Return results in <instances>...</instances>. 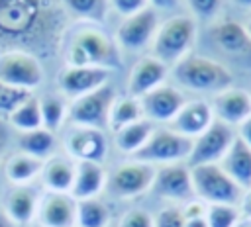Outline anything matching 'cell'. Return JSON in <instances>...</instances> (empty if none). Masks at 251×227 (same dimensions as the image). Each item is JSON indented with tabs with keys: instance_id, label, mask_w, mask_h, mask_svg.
Here are the masks:
<instances>
[{
	"instance_id": "1",
	"label": "cell",
	"mask_w": 251,
	"mask_h": 227,
	"mask_svg": "<svg viewBox=\"0 0 251 227\" xmlns=\"http://www.w3.org/2000/svg\"><path fill=\"white\" fill-rule=\"evenodd\" d=\"M63 23V12L53 0H0V53L55 47Z\"/></svg>"
},
{
	"instance_id": "2",
	"label": "cell",
	"mask_w": 251,
	"mask_h": 227,
	"mask_svg": "<svg viewBox=\"0 0 251 227\" xmlns=\"http://www.w3.org/2000/svg\"><path fill=\"white\" fill-rule=\"evenodd\" d=\"M120 47L98 27H82L67 43V67H120Z\"/></svg>"
},
{
	"instance_id": "3",
	"label": "cell",
	"mask_w": 251,
	"mask_h": 227,
	"mask_svg": "<svg viewBox=\"0 0 251 227\" xmlns=\"http://www.w3.org/2000/svg\"><path fill=\"white\" fill-rule=\"evenodd\" d=\"M175 80L186 88V90H194V92H224L231 86V72L202 55H186L184 59H180L175 68H173Z\"/></svg>"
},
{
	"instance_id": "4",
	"label": "cell",
	"mask_w": 251,
	"mask_h": 227,
	"mask_svg": "<svg viewBox=\"0 0 251 227\" xmlns=\"http://www.w3.org/2000/svg\"><path fill=\"white\" fill-rule=\"evenodd\" d=\"M196 39V23L190 16H173L163 22L151 43L153 57L165 65H176L184 59Z\"/></svg>"
},
{
	"instance_id": "5",
	"label": "cell",
	"mask_w": 251,
	"mask_h": 227,
	"mask_svg": "<svg viewBox=\"0 0 251 227\" xmlns=\"http://www.w3.org/2000/svg\"><path fill=\"white\" fill-rule=\"evenodd\" d=\"M194 194L210 204L233 205L241 200V186H237L220 164H200L190 168Z\"/></svg>"
},
{
	"instance_id": "6",
	"label": "cell",
	"mask_w": 251,
	"mask_h": 227,
	"mask_svg": "<svg viewBox=\"0 0 251 227\" xmlns=\"http://www.w3.org/2000/svg\"><path fill=\"white\" fill-rule=\"evenodd\" d=\"M0 80L31 92L43 82V65L35 53L10 49L0 53Z\"/></svg>"
},
{
	"instance_id": "7",
	"label": "cell",
	"mask_w": 251,
	"mask_h": 227,
	"mask_svg": "<svg viewBox=\"0 0 251 227\" xmlns=\"http://www.w3.org/2000/svg\"><path fill=\"white\" fill-rule=\"evenodd\" d=\"M116 102V90L112 84H104L94 92L78 96L69 106V119L75 125L104 129L110 121V112Z\"/></svg>"
},
{
	"instance_id": "8",
	"label": "cell",
	"mask_w": 251,
	"mask_h": 227,
	"mask_svg": "<svg viewBox=\"0 0 251 227\" xmlns=\"http://www.w3.org/2000/svg\"><path fill=\"white\" fill-rule=\"evenodd\" d=\"M192 151V139L173 131V129H155L147 143L133 155V160L139 162H161L173 164L182 159H188Z\"/></svg>"
},
{
	"instance_id": "9",
	"label": "cell",
	"mask_w": 251,
	"mask_h": 227,
	"mask_svg": "<svg viewBox=\"0 0 251 227\" xmlns=\"http://www.w3.org/2000/svg\"><path fill=\"white\" fill-rule=\"evenodd\" d=\"M233 139L235 135L231 125L220 119H214L212 125L192 141V151L188 155L190 168L200 164H216L218 160H222L229 151Z\"/></svg>"
},
{
	"instance_id": "10",
	"label": "cell",
	"mask_w": 251,
	"mask_h": 227,
	"mask_svg": "<svg viewBox=\"0 0 251 227\" xmlns=\"http://www.w3.org/2000/svg\"><path fill=\"white\" fill-rule=\"evenodd\" d=\"M159 29V20L153 8H145L137 14H131L124 18V22L118 25L116 31V45L124 51L137 53L153 43L155 33Z\"/></svg>"
},
{
	"instance_id": "11",
	"label": "cell",
	"mask_w": 251,
	"mask_h": 227,
	"mask_svg": "<svg viewBox=\"0 0 251 227\" xmlns=\"http://www.w3.org/2000/svg\"><path fill=\"white\" fill-rule=\"evenodd\" d=\"M155 168L153 164L129 160L118 164L110 178H108V190L116 198H135L149 190L155 180Z\"/></svg>"
},
{
	"instance_id": "12",
	"label": "cell",
	"mask_w": 251,
	"mask_h": 227,
	"mask_svg": "<svg viewBox=\"0 0 251 227\" xmlns=\"http://www.w3.org/2000/svg\"><path fill=\"white\" fill-rule=\"evenodd\" d=\"M67 151L78 162L88 160L102 164L108 155V139L102 129L76 125L67 135Z\"/></svg>"
},
{
	"instance_id": "13",
	"label": "cell",
	"mask_w": 251,
	"mask_h": 227,
	"mask_svg": "<svg viewBox=\"0 0 251 227\" xmlns=\"http://www.w3.org/2000/svg\"><path fill=\"white\" fill-rule=\"evenodd\" d=\"M112 70L100 67H67L59 72V88L73 100L108 84Z\"/></svg>"
},
{
	"instance_id": "14",
	"label": "cell",
	"mask_w": 251,
	"mask_h": 227,
	"mask_svg": "<svg viewBox=\"0 0 251 227\" xmlns=\"http://www.w3.org/2000/svg\"><path fill=\"white\" fill-rule=\"evenodd\" d=\"M139 104H141L143 115L153 123V121H173L186 102L180 90L161 84L155 90L141 96Z\"/></svg>"
},
{
	"instance_id": "15",
	"label": "cell",
	"mask_w": 251,
	"mask_h": 227,
	"mask_svg": "<svg viewBox=\"0 0 251 227\" xmlns=\"http://www.w3.org/2000/svg\"><path fill=\"white\" fill-rule=\"evenodd\" d=\"M151 188L157 196L167 200H188L194 194L190 168L178 162L165 164L155 172V180Z\"/></svg>"
},
{
	"instance_id": "16",
	"label": "cell",
	"mask_w": 251,
	"mask_h": 227,
	"mask_svg": "<svg viewBox=\"0 0 251 227\" xmlns=\"http://www.w3.org/2000/svg\"><path fill=\"white\" fill-rule=\"evenodd\" d=\"M167 76V65L155 59L153 55L141 57L129 70L127 78V96L131 98H141L147 92L155 90L157 86L163 84Z\"/></svg>"
},
{
	"instance_id": "17",
	"label": "cell",
	"mask_w": 251,
	"mask_h": 227,
	"mask_svg": "<svg viewBox=\"0 0 251 227\" xmlns=\"http://www.w3.org/2000/svg\"><path fill=\"white\" fill-rule=\"evenodd\" d=\"M43 227H73L76 223V202L71 194L49 192L37 205Z\"/></svg>"
},
{
	"instance_id": "18",
	"label": "cell",
	"mask_w": 251,
	"mask_h": 227,
	"mask_svg": "<svg viewBox=\"0 0 251 227\" xmlns=\"http://www.w3.org/2000/svg\"><path fill=\"white\" fill-rule=\"evenodd\" d=\"M212 121H214V110L210 108V104L204 100H192L180 108V112L175 115L171 123H173V131L192 139L202 135L212 125Z\"/></svg>"
},
{
	"instance_id": "19",
	"label": "cell",
	"mask_w": 251,
	"mask_h": 227,
	"mask_svg": "<svg viewBox=\"0 0 251 227\" xmlns=\"http://www.w3.org/2000/svg\"><path fill=\"white\" fill-rule=\"evenodd\" d=\"M214 112L227 125L243 123L251 115V96L237 88H227L214 98Z\"/></svg>"
},
{
	"instance_id": "20",
	"label": "cell",
	"mask_w": 251,
	"mask_h": 227,
	"mask_svg": "<svg viewBox=\"0 0 251 227\" xmlns=\"http://www.w3.org/2000/svg\"><path fill=\"white\" fill-rule=\"evenodd\" d=\"M210 37L227 55H233V57L251 55V37L247 35L245 27L237 22L226 20L216 23L210 31Z\"/></svg>"
},
{
	"instance_id": "21",
	"label": "cell",
	"mask_w": 251,
	"mask_h": 227,
	"mask_svg": "<svg viewBox=\"0 0 251 227\" xmlns=\"http://www.w3.org/2000/svg\"><path fill=\"white\" fill-rule=\"evenodd\" d=\"M222 168L237 186L251 188V147L241 137L233 139L229 151L222 159Z\"/></svg>"
},
{
	"instance_id": "22",
	"label": "cell",
	"mask_w": 251,
	"mask_h": 227,
	"mask_svg": "<svg viewBox=\"0 0 251 227\" xmlns=\"http://www.w3.org/2000/svg\"><path fill=\"white\" fill-rule=\"evenodd\" d=\"M104 186H106V172H104L102 164L88 162V160H80L76 164L75 182H73V190H71V196L75 200L96 198Z\"/></svg>"
},
{
	"instance_id": "23",
	"label": "cell",
	"mask_w": 251,
	"mask_h": 227,
	"mask_svg": "<svg viewBox=\"0 0 251 227\" xmlns=\"http://www.w3.org/2000/svg\"><path fill=\"white\" fill-rule=\"evenodd\" d=\"M37 196L27 186H16L6 196V215L16 225H25L37 211Z\"/></svg>"
},
{
	"instance_id": "24",
	"label": "cell",
	"mask_w": 251,
	"mask_h": 227,
	"mask_svg": "<svg viewBox=\"0 0 251 227\" xmlns=\"http://www.w3.org/2000/svg\"><path fill=\"white\" fill-rule=\"evenodd\" d=\"M75 170L76 166L63 157H55L49 162L43 164V182L51 192H65L69 194L73 190V182H75Z\"/></svg>"
},
{
	"instance_id": "25",
	"label": "cell",
	"mask_w": 251,
	"mask_h": 227,
	"mask_svg": "<svg viewBox=\"0 0 251 227\" xmlns=\"http://www.w3.org/2000/svg\"><path fill=\"white\" fill-rule=\"evenodd\" d=\"M153 131L155 129H153V123L149 119H139L135 123H129V125L114 131V141L122 153L135 155L147 143V139L151 137Z\"/></svg>"
},
{
	"instance_id": "26",
	"label": "cell",
	"mask_w": 251,
	"mask_h": 227,
	"mask_svg": "<svg viewBox=\"0 0 251 227\" xmlns=\"http://www.w3.org/2000/svg\"><path fill=\"white\" fill-rule=\"evenodd\" d=\"M43 164L45 162L41 159H35V157L25 155V153H18V155H12L8 159L6 176L14 184H25V182L33 180L43 170Z\"/></svg>"
},
{
	"instance_id": "27",
	"label": "cell",
	"mask_w": 251,
	"mask_h": 227,
	"mask_svg": "<svg viewBox=\"0 0 251 227\" xmlns=\"http://www.w3.org/2000/svg\"><path fill=\"white\" fill-rule=\"evenodd\" d=\"M18 143H20L22 153L31 155V157L41 159V160H43L45 157H49V155L53 153V149H55V137H53V133H51L49 129H45V127L20 133Z\"/></svg>"
},
{
	"instance_id": "28",
	"label": "cell",
	"mask_w": 251,
	"mask_h": 227,
	"mask_svg": "<svg viewBox=\"0 0 251 227\" xmlns=\"http://www.w3.org/2000/svg\"><path fill=\"white\" fill-rule=\"evenodd\" d=\"M143 119V110L139 104V98H131V96H124V98H116L112 112H110V121L108 125L118 131L129 123H135Z\"/></svg>"
},
{
	"instance_id": "29",
	"label": "cell",
	"mask_w": 251,
	"mask_h": 227,
	"mask_svg": "<svg viewBox=\"0 0 251 227\" xmlns=\"http://www.w3.org/2000/svg\"><path fill=\"white\" fill-rule=\"evenodd\" d=\"M76 223L80 227H106L110 223V209L104 202H100L96 198L78 200Z\"/></svg>"
},
{
	"instance_id": "30",
	"label": "cell",
	"mask_w": 251,
	"mask_h": 227,
	"mask_svg": "<svg viewBox=\"0 0 251 227\" xmlns=\"http://www.w3.org/2000/svg\"><path fill=\"white\" fill-rule=\"evenodd\" d=\"M8 121H10L16 129H20L22 133H24V131H33V129L43 127L39 100H37L35 96H29L24 104H20V106L16 108V112L8 117Z\"/></svg>"
},
{
	"instance_id": "31",
	"label": "cell",
	"mask_w": 251,
	"mask_h": 227,
	"mask_svg": "<svg viewBox=\"0 0 251 227\" xmlns=\"http://www.w3.org/2000/svg\"><path fill=\"white\" fill-rule=\"evenodd\" d=\"M67 12H71L75 18L102 23L106 20L110 0H61Z\"/></svg>"
},
{
	"instance_id": "32",
	"label": "cell",
	"mask_w": 251,
	"mask_h": 227,
	"mask_svg": "<svg viewBox=\"0 0 251 227\" xmlns=\"http://www.w3.org/2000/svg\"><path fill=\"white\" fill-rule=\"evenodd\" d=\"M39 108H41V119H43V127L49 129L51 133L57 131L65 119V115L69 114V108L65 104V100L61 96H45L43 100H39Z\"/></svg>"
},
{
	"instance_id": "33",
	"label": "cell",
	"mask_w": 251,
	"mask_h": 227,
	"mask_svg": "<svg viewBox=\"0 0 251 227\" xmlns=\"http://www.w3.org/2000/svg\"><path fill=\"white\" fill-rule=\"evenodd\" d=\"M29 96H31V92L10 86L0 80V119H8L16 112V108L20 104H24Z\"/></svg>"
},
{
	"instance_id": "34",
	"label": "cell",
	"mask_w": 251,
	"mask_h": 227,
	"mask_svg": "<svg viewBox=\"0 0 251 227\" xmlns=\"http://www.w3.org/2000/svg\"><path fill=\"white\" fill-rule=\"evenodd\" d=\"M210 227H235L237 225V209L226 204H212L206 213Z\"/></svg>"
},
{
	"instance_id": "35",
	"label": "cell",
	"mask_w": 251,
	"mask_h": 227,
	"mask_svg": "<svg viewBox=\"0 0 251 227\" xmlns=\"http://www.w3.org/2000/svg\"><path fill=\"white\" fill-rule=\"evenodd\" d=\"M186 4H188L190 12L196 18H200V20H212L218 14V10H220L222 0H186Z\"/></svg>"
},
{
	"instance_id": "36",
	"label": "cell",
	"mask_w": 251,
	"mask_h": 227,
	"mask_svg": "<svg viewBox=\"0 0 251 227\" xmlns=\"http://www.w3.org/2000/svg\"><path fill=\"white\" fill-rule=\"evenodd\" d=\"M118 227H155V221L145 209L135 207V209H129L127 213H124Z\"/></svg>"
},
{
	"instance_id": "37",
	"label": "cell",
	"mask_w": 251,
	"mask_h": 227,
	"mask_svg": "<svg viewBox=\"0 0 251 227\" xmlns=\"http://www.w3.org/2000/svg\"><path fill=\"white\" fill-rule=\"evenodd\" d=\"M184 215L178 207H165L155 219V227H184Z\"/></svg>"
},
{
	"instance_id": "38",
	"label": "cell",
	"mask_w": 251,
	"mask_h": 227,
	"mask_svg": "<svg viewBox=\"0 0 251 227\" xmlns=\"http://www.w3.org/2000/svg\"><path fill=\"white\" fill-rule=\"evenodd\" d=\"M147 4H149V0H110V6H112L118 14H122L124 18L145 10Z\"/></svg>"
},
{
	"instance_id": "39",
	"label": "cell",
	"mask_w": 251,
	"mask_h": 227,
	"mask_svg": "<svg viewBox=\"0 0 251 227\" xmlns=\"http://www.w3.org/2000/svg\"><path fill=\"white\" fill-rule=\"evenodd\" d=\"M182 215L184 219H190V217H202L204 215V205L200 202H190L184 209H182Z\"/></svg>"
},
{
	"instance_id": "40",
	"label": "cell",
	"mask_w": 251,
	"mask_h": 227,
	"mask_svg": "<svg viewBox=\"0 0 251 227\" xmlns=\"http://www.w3.org/2000/svg\"><path fill=\"white\" fill-rule=\"evenodd\" d=\"M239 137H241V139L251 147V115H249V117L239 125Z\"/></svg>"
},
{
	"instance_id": "41",
	"label": "cell",
	"mask_w": 251,
	"mask_h": 227,
	"mask_svg": "<svg viewBox=\"0 0 251 227\" xmlns=\"http://www.w3.org/2000/svg\"><path fill=\"white\" fill-rule=\"evenodd\" d=\"M184 227H210V225H208L206 215H202V217H190V219H186L184 221Z\"/></svg>"
},
{
	"instance_id": "42",
	"label": "cell",
	"mask_w": 251,
	"mask_h": 227,
	"mask_svg": "<svg viewBox=\"0 0 251 227\" xmlns=\"http://www.w3.org/2000/svg\"><path fill=\"white\" fill-rule=\"evenodd\" d=\"M149 4L155 8H161V10H171L178 4V0H149Z\"/></svg>"
},
{
	"instance_id": "43",
	"label": "cell",
	"mask_w": 251,
	"mask_h": 227,
	"mask_svg": "<svg viewBox=\"0 0 251 227\" xmlns=\"http://www.w3.org/2000/svg\"><path fill=\"white\" fill-rule=\"evenodd\" d=\"M243 213L251 219V188H249V192H247V196L243 198Z\"/></svg>"
},
{
	"instance_id": "44",
	"label": "cell",
	"mask_w": 251,
	"mask_h": 227,
	"mask_svg": "<svg viewBox=\"0 0 251 227\" xmlns=\"http://www.w3.org/2000/svg\"><path fill=\"white\" fill-rule=\"evenodd\" d=\"M0 227H16V223L6 213H0Z\"/></svg>"
},
{
	"instance_id": "45",
	"label": "cell",
	"mask_w": 251,
	"mask_h": 227,
	"mask_svg": "<svg viewBox=\"0 0 251 227\" xmlns=\"http://www.w3.org/2000/svg\"><path fill=\"white\" fill-rule=\"evenodd\" d=\"M231 2L239 8H251V0H231Z\"/></svg>"
},
{
	"instance_id": "46",
	"label": "cell",
	"mask_w": 251,
	"mask_h": 227,
	"mask_svg": "<svg viewBox=\"0 0 251 227\" xmlns=\"http://www.w3.org/2000/svg\"><path fill=\"white\" fill-rule=\"evenodd\" d=\"M4 145H6V135H4V131H2V127H0V155H2V151H4Z\"/></svg>"
},
{
	"instance_id": "47",
	"label": "cell",
	"mask_w": 251,
	"mask_h": 227,
	"mask_svg": "<svg viewBox=\"0 0 251 227\" xmlns=\"http://www.w3.org/2000/svg\"><path fill=\"white\" fill-rule=\"evenodd\" d=\"M245 31H247V35L251 37V16H249V20H247V23H245Z\"/></svg>"
},
{
	"instance_id": "48",
	"label": "cell",
	"mask_w": 251,
	"mask_h": 227,
	"mask_svg": "<svg viewBox=\"0 0 251 227\" xmlns=\"http://www.w3.org/2000/svg\"><path fill=\"white\" fill-rule=\"evenodd\" d=\"M235 227H251V219H247V221H241V223H237Z\"/></svg>"
}]
</instances>
